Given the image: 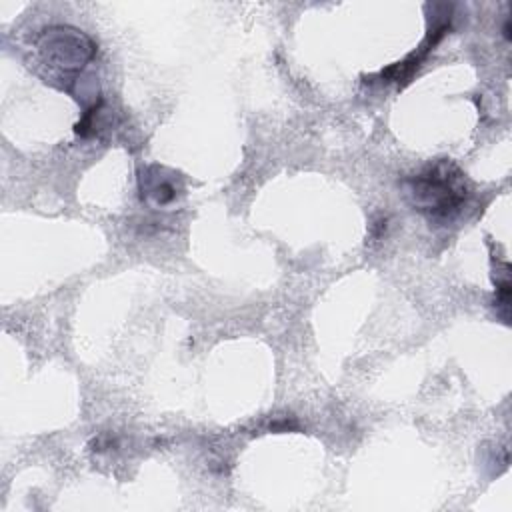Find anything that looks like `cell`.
Returning a JSON list of instances; mask_svg holds the SVG:
<instances>
[{
    "mask_svg": "<svg viewBox=\"0 0 512 512\" xmlns=\"http://www.w3.org/2000/svg\"><path fill=\"white\" fill-rule=\"evenodd\" d=\"M404 188L414 210L434 222H450L468 200L466 178L450 160L424 166L404 182Z\"/></svg>",
    "mask_w": 512,
    "mask_h": 512,
    "instance_id": "cell-1",
    "label": "cell"
},
{
    "mask_svg": "<svg viewBox=\"0 0 512 512\" xmlns=\"http://www.w3.org/2000/svg\"><path fill=\"white\" fill-rule=\"evenodd\" d=\"M154 172L156 174H152V168H150V170H146V176H142V180H144L142 194L154 198L158 204L172 202L176 198V190H178L176 184L168 176H162V172H164L162 168L154 166Z\"/></svg>",
    "mask_w": 512,
    "mask_h": 512,
    "instance_id": "cell-3",
    "label": "cell"
},
{
    "mask_svg": "<svg viewBox=\"0 0 512 512\" xmlns=\"http://www.w3.org/2000/svg\"><path fill=\"white\" fill-rule=\"evenodd\" d=\"M78 30L68 28H54L50 34H46V40L42 44V56L44 60L52 62V66L64 68V70H76L82 66L92 54L94 46L88 38L82 34H76Z\"/></svg>",
    "mask_w": 512,
    "mask_h": 512,
    "instance_id": "cell-2",
    "label": "cell"
}]
</instances>
